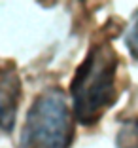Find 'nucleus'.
Here are the masks:
<instances>
[{
	"label": "nucleus",
	"mask_w": 138,
	"mask_h": 148,
	"mask_svg": "<svg viewBox=\"0 0 138 148\" xmlns=\"http://www.w3.org/2000/svg\"><path fill=\"white\" fill-rule=\"evenodd\" d=\"M119 57L110 40L91 44L70 80L72 112L78 123L91 127L117 101Z\"/></svg>",
	"instance_id": "obj_1"
},
{
	"label": "nucleus",
	"mask_w": 138,
	"mask_h": 148,
	"mask_svg": "<svg viewBox=\"0 0 138 148\" xmlns=\"http://www.w3.org/2000/svg\"><path fill=\"white\" fill-rule=\"evenodd\" d=\"M66 93L49 86L34 97L19 137L17 148H70L74 140V116Z\"/></svg>",
	"instance_id": "obj_2"
},
{
	"label": "nucleus",
	"mask_w": 138,
	"mask_h": 148,
	"mask_svg": "<svg viewBox=\"0 0 138 148\" xmlns=\"http://www.w3.org/2000/svg\"><path fill=\"white\" fill-rule=\"evenodd\" d=\"M21 78L12 63L0 66V129L12 133L15 127L17 108L21 103Z\"/></svg>",
	"instance_id": "obj_3"
},
{
	"label": "nucleus",
	"mask_w": 138,
	"mask_h": 148,
	"mask_svg": "<svg viewBox=\"0 0 138 148\" xmlns=\"http://www.w3.org/2000/svg\"><path fill=\"white\" fill-rule=\"evenodd\" d=\"M117 148H138V118H129L121 123L116 135Z\"/></svg>",
	"instance_id": "obj_4"
},
{
	"label": "nucleus",
	"mask_w": 138,
	"mask_h": 148,
	"mask_svg": "<svg viewBox=\"0 0 138 148\" xmlns=\"http://www.w3.org/2000/svg\"><path fill=\"white\" fill-rule=\"evenodd\" d=\"M125 46L129 49V53L133 55V59L138 61V10L133 13L129 29L125 32Z\"/></svg>",
	"instance_id": "obj_5"
}]
</instances>
